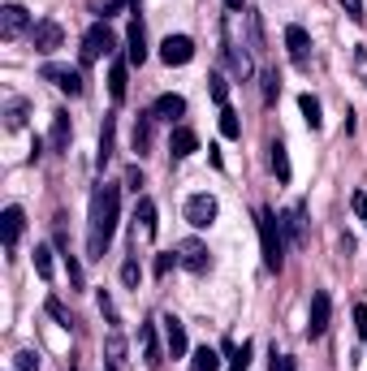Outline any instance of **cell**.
Listing matches in <instances>:
<instances>
[{"label": "cell", "mask_w": 367, "mask_h": 371, "mask_svg": "<svg viewBox=\"0 0 367 371\" xmlns=\"http://www.w3.org/2000/svg\"><path fill=\"white\" fill-rule=\"evenodd\" d=\"M31 43H35V52H57V48L65 43V31H61V22H52V17L35 22V31H31Z\"/></svg>", "instance_id": "cell-10"}, {"label": "cell", "mask_w": 367, "mask_h": 371, "mask_svg": "<svg viewBox=\"0 0 367 371\" xmlns=\"http://www.w3.org/2000/svg\"><path fill=\"white\" fill-rule=\"evenodd\" d=\"M268 152H273V173H277V182L285 186V182L294 177V168H289V152H285V143H273V147H268Z\"/></svg>", "instance_id": "cell-26"}, {"label": "cell", "mask_w": 367, "mask_h": 371, "mask_svg": "<svg viewBox=\"0 0 367 371\" xmlns=\"http://www.w3.org/2000/svg\"><path fill=\"white\" fill-rule=\"evenodd\" d=\"M22 229H27V216H22L17 203H9L5 212H0V238H5V251H13V246H17Z\"/></svg>", "instance_id": "cell-13"}, {"label": "cell", "mask_w": 367, "mask_h": 371, "mask_svg": "<svg viewBox=\"0 0 367 371\" xmlns=\"http://www.w3.org/2000/svg\"><path fill=\"white\" fill-rule=\"evenodd\" d=\"M39 78H43V82H52V87L65 91V95H82V91H87L82 69H69V65H57V61H48V65L39 69Z\"/></svg>", "instance_id": "cell-3"}, {"label": "cell", "mask_w": 367, "mask_h": 371, "mask_svg": "<svg viewBox=\"0 0 367 371\" xmlns=\"http://www.w3.org/2000/svg\"><path fill=\"white\" fill-rule=\"evenodd\" d=\"M152 117H156V121H168V126H173L178 117H186V100H182V95H160V100L152 104Z\"/></svg>", "instance_id": "cell-18"}, {"label": "cell", "mask_w": 367, "mask_h": 371, "mask_svg": "<svg viewBox=\"0 0 367 371\" xmlns=\"http://www.w3.org/2000/svg\"><path fill=\"white\" fill-rule=\"evenodd\" d=\"M225 5H229V9H242V5H247V0H225Z\"/></svg>", "instance_id": "cell-46"}, {"label": "cell", "mask_w": 367, "mask_h": 371, "mask_svg": "<svg viewBox=\"0 0 367 371\" xmlns=\"http://www.w3.org/2000/svg\"><path fill=\"white\" fill-rule=\"evenodd\" d=\"M178 259H182V268H186V272H194V277H203V272L212 268V255H208V246H203L199 238L178 242Z\"/></svg>", "instance_id": "cell-6"}, {"label": "cell", "mask_w": 367, "mask_h": 371, "mask_svg": "<svg viewBox=\"0 0 367 371\" xmlns=\"http://www.w3.org/2000/svg\"><path fill=\"white\" fill-rule=\"evenodd\" d=\"M168 152H173V160H186L199 152V134H194L190 126H173V134H168Z\"/></svg>", "instance_id": "cell-15"}, {"label": "cell", "mask_w": 367, "mask_h": 371, "mask_svg": "<svg viewBox=\"0 0 367 371\" xmlns=\"http://www.w3.org/2000/svg\"><path fill=\"white\" fill-rule=\"evenodd\" d=\"M190 371H220V354L212 345H199V350L190 354Z\"/></svg>", "instance_id": "cell-27"}, {"label": "cell", "mask_w": 367, "mask_h": 371, "mask_svg": "<svg viewBox=\"0 0 367 371\" xmlns=\"http://www.w3.org/2000/svg\"><path fill=\"white\" fill-rule=\"evenodd\" d=\"M182 212H186V220H190L194 229H208L212 220H216V212H220V203L212 199V194H190Z\"/></svg>", "instance_id": "cell-8"}, {"label": "cell", "mask_w": 367, "mask_h": 371, "mask_svg": "<svg viewBox=\"0 0 367 371\" xmlns=\"http://www.w3.org/2000/svg\"><path fill=\"white\" fill-rule=\"evenodd\" d=\"M27 117H31V104L13 95V100L5 104V126H9V130H22V126H27Z\"/></svg>", "instance_id": "cell-25"}, {"label": "cell", "mask_w": 367, "mask_h": 371, "mask_svg": "<svg viewBox=\"0 0 367 371\" xmlns=\"http://www.w3.org/2000/svg\"><path fill=\"white\" fill-rule=\"evenodd\" d=\"M126 65H130V61H113V69H108V95H113V104L126 100V87H130Z\"/></svg>", "instance_id": "cell-19"}, {"label": "cell", "mask_w": 367, "mask_h": 371, "mask_svg": "<svg viewBox=\"0 0 367 371\" xmlns=\"http://www.w3.org/2000/svg\"><path fill=\"white\" fill-rule=\"evenodd\" d=\"M160 61H164L168 69L190 65V61H194V39H190V35H168V39L160 43Z\"/></svg>", "instance_id": "cell-7"}, {"label": "cell", "mask_w": 367, "mask_h": 371, "mask_svg": "<svg viewBox=\"0 0 367 371\" xmlns=\"http://www.w3.org/2000/svg\"><path fill=\"white\" fill-rule=\"evenodd\" d=\"M121 281H126L130 289H138V281H143V268H138V259H126V263H121Z\"/></svg>", "instance_id": "cell-36"}, {"label": "cell", "mask_w": 367, "mask_h": 371, "mask_svg": "<svg viewBox=\"0 0 367 371\" xmlns=\"http://www.w3.org/2000/svg\"><path fill=\"white\" fill-rule=\"evenodd\" d=\"M69 138H73L69 112H52V152H69Z\"/></svg>", "instance_id": "cell-21"}, {"label": "cell", "mask_w": 367, "mask_h": 371, "mask_svg": "<svg viewBox=\"0 0 367 371\" xmlns=\"http://www.w3.org/2000/svg\"><path fill=\"white\" fill-rule=\"evenodd\" d=\"M35 272L43 281H52V251L48 246H35Z\"/></svg>", "instance_id": "cell-34"}, {"label": "cell", "mask_w": 367, "mask_h": 371, "mask_svg": "<svg viewBox=\"0 0 367 371\" xmlns=\"http://www.w3.org/2000/svg\"><path fill=\"white\" fill-rule=\"evenodd\" d=\"M138 220H143V233L156 238V203L152 199H138Z\"/></svg>", "instance_id": "cell-31"}, {"label": "cell", "mask_w": 367, "mask_h": 371, "mask_svg": "<svg viewBox=\"0 0 367 371\" xmlns=\"http://www.w3.org/2000/svg\"><path fill=\"white\" fill-rule=\"evenodd\" d=\"M160 324H164V350H168V358H186V324L178 315H160Z\"/></svg>", "instance_id": "cell-12"}, {"label": "cell", "mask_w": 367, "mask_h": 371, "mask_svg": "<svg viewBox=\"0 0 367 371\" xmlns=\"http://www.w3.org/2000/svg\"><path fill=\"white\" fill-rule=\"evenodd\" d=\"M341 9H346V13H350V22H359V27L367 22V13H363V0H341Z\"/></svg>", "instance_id": "cell-40"}, {"label": "cell", "mask_w": 367, "mask_h": 371, "mask_svg": "<svg viewBox=\"0 0 367 371\" xmlns=\"http://www.w3.org/2000/svg\"><path fill=\"white\" fill-rule=\"evenodd\" d=\"M354 212H359V220H363V225H367V194H363V190L354 194Z\"/></svg>", "instance_id": "cell-45"}, {"label": "cell", "mask_w": 367, "mask_h": 371, "mask_svg": "<svg viewBox=\"0 0 367 371\" xmlns=\"http://www.w3.org/2000/svg\"><path fill=\"white\" fill-rule=\"evenodd\" d=\"M138 341H143V363L147 367H160L164 354H160V345H156V324H143L138 328Z\"/></svg>", "instance_id": "cell-20"}, {"label": "cell", "mask_w": 367, "mask_h": 371, "mask_svg": "<svg viewBox=\"0 0 367 371\" xmlns=\"http://www.w3.org/2000/svg\"><path fill=\"white\" fill-rule=\"evenodd\" d=\"M126 186L138 194V186H143V168H138V164H134V168H126Z\"/></svg>", "instance_id": "cell-43"}, {"label": "cell", "mask_w": 367, "mask_h": 371, "mask_svg": "<svg viewBox=\"0 0 367 371\" xmlns=\"http://www.w3.org/2000/svg\"><path fill=\"white\" fill-rule=\"evenodd\" d=\"M152 126H156L152 112H138V117H134V152H138V156L152 147Z\"/></svg>", "instance_id": "cell-23"}, {"label": "cell", "mask_w": 367, "mask_h": 371, "mask_svg": "<svg viewBox=\"0 0 367 371\" xmlns=\"http://www.w3.org/2000/svg\"><path fill=\"white\" fill-rule=\"evenodd\" d=\"M298 108H303V121H307V130H320L324 126V108H320V100L307 91V95H298Z\"/></svg>", "instance_id": "cell-24"}, {"label": "cell", "mask_w": 367, "mask_h": 371, "mask_svg": "<svg viewBox=\"0 0 367 371\" xmlns=\"http://www.w3.org/2000/svg\"><path fill=\"white\" fill-rule=\"evenodd\" d=\"M104 354H108V371H117L121 363H126V337H121L117 328H108V337H104Z\"/></svg>", "instance_id": "cell-22"}, {"label": "cell", "mask_w": 367, "mask_h": 371, "mask_svg": "<svg viewBox=\"0 0 367 371\" xmlns=\"http://www.w3.org/2000/svg\"><path fill=\"white\" fill-rule=\"evenodd\" d=\"M117 48V39H113V31L104 27V22H95V27L82 35V65H91V61H100V57H108Z\"/></svg>", "instance_id": "cell-5"}, {"label": "cell", "mask_w": 367, "mask_h": 371, "mask_svg": "<svg viewBox=\"0 0 367 371\" xmlns=\"http://www.w3.org/2000/svg\"><path fill=\"white\" fill-rule=\"evenodd\" d=\"M251 354H255V345L242 341L238 350H233V358H229V371H247V367H251Z\"/></svg>", "instance_id": "cell-32"}, {"label": "cell", "mask_w": 367, "mask_h": 371, "mask_svg": "<svg viewBox=\"0 0 367 371\" xmlns=\"http://www.w3.org/2000/svg\"><path fill=\"white\" fill-rule=\"evenodd\" d=\"M281 229L289 233L294 246H307V208L303 203H289L285 216H281Z\"/></svg>", "instance_id": "cell-14"}, {"label": "cell", "mask_w": 367, "mask_h": 371, "mask_svg": "<svg viewBox=\"0 0 367 371\" xmlns=\"http://www.w3.org/2000/svg\"><path fill=\"white\" fill-rule=\"evenodd\" d=\"M277 95H281V78H277V69H264V104H277Z\"/></svg>", "instance_id": "cell-33"}, {"label": "cell", "mask_w": 367, "mask_h": 371, "mask_svg": "<svg viewBox=\"0 0 367 371\" xmlns=\"http://www.w3.org/2000/svg\"><path fill=\"white\" fill-rule=\"evenodd\" d=\"M220 134L225 138H242V117H238V108H220Z\"/></svg>", "instance_id": "cell-28"}, {"label": "cell", "mask_w": 367, "mask_h": 371, "mask_svg": "<svg viewBox=\"0 0 367 371\" xmlns=\"http://www.w3.org/2000/svg\"><path fill=\"white\" fill-rule=\"evenodd\" d=\"M247 27H251V48L264 52V22H259V13H247Z\"/></svg>", "instance_id": "cell-37"}, {"label": "cell", "mask_w": 367, "mask_h": 371, "mask_svg": "<svg viewBox=\"0 0 367 371\" xmlns=\"http://www.w3.org/2000/svg\"><path fill=\"white\" fill-rule=\"evenodd\" d=\"M126 61L130 65H143L147 61V35H143V22L138 17L130 22V31H126Z\"/></svg>", "instance_id": "cell-17"}, {"label": "cell", "mask_w": 367, "mask_h": 371, "mask_svg": "<svg viewBox=\"0 0 367 371\" xmlns=\"http://www.w3.org/2000/svg\"><path fill=\"white\" fill-rule=\"evenodd\" d=\"M27 31H35V22H31V13L22 5H5V9H0V39H17Z\"/></svg>", "instance_id": "cell-9"}, {"label": "cell", "mask_w": 367, "mask_h": 371, "mask_svg": "<svg viewBox=\"0 0 367 371\" xmlns=\"http://www.w3.org/2000/svg\"><path fill=\"white\" fill-rule=\"evenodd\" d=\"M285 48H289V61L298 65V69H307V61H311V35L298 27V22H289V27H285Z\"/></svg>", "instance_id": "cell-11"}, {"label": "cell", "mask_w": 367, "mask_h": 371, "mask_svg": "<svg viewBox=\"0 0 367 371\" xmlns=\"http://www.w3.org/2000/svg\"><path fill=\"white\" fill-rule=\"evenodd\" d=\"M363 82H367V78H363Z\"/></svg>", "instance_id": "cell-48"}, {"label": "cell", "mask_w": 367, "mask_h": 371, "mask_svg": "<svg viewBox=\"0 0 367 371\" xmlns=\"http://www.w3.org/2000/svg\"><path fill=\"white\" fill-rule=\"evenodd\" d=\"M113 152H117V117L113 112H104V126H100V152H95V164H108L113 160Z\"/></svg>", "instance_id": "cell-16"}, {"label": "cell", "mask_w": 367, "mask_h": 371, "mask_svg": "<svg viewBox=\"0 0 367 371\" xmlns=\"http://www.w3.org/2000/svg\"><path fill=\"white\" fill-rule=\"evenodd\" d=\"M208 95H212L220 108L229 104V82H225V73H212V78H208Z\"/></svg>", "instance_id": "cell-30"}, {"label": "cell", "mask_w": 367, "mask_h": 371, "mask_svg": "<svg viewBox=\"0 0 367 371\" xmlns=\"http://www.w3.org/2000/svg\"><path fill=\"white\" fill-rule=\"evenodd\" d=\"M117 216H121V186L100 182V190H95V199H91V233H87V255L91 259H104L108 242L117 233Z\"/></svg>", "instance_id": "cell-1"}, {"label": "cell", "mask_w": 367, "mask_h": 371, "mask_svg": "<svg viewBox=\"0 0 367 371\" xmlns=\"http://www.w3.org/2000/svg\"><path fill=\"white\" fill-rule=\"evenodd\" d=\"M354 333H359V337L367 341V307H363V303L354 307Z\"/></svg>", "instance_id": "cell-42"}, {"label": "cell", "mask_w": 367, "mask_h": 371, "mask_svg": "<svg viewBox=\"0 0 367 371\" xmlns=\"http://www.w3.org/2000/svg\"><path fill=\"white\" fill-rule=\"evenodd\" d=\"M273 371H294V358H289V354H277V350H273Z\"/></svg>", "instance_id": "cell-44"}, {"label": "cell", "mask_w": 367, "mask_h": 371, "mask_svg": "<svg viewBox=\"0 0 367 371\" xmlns=\"http://www.w3.org/2000/svg\"><path fill=\"white\" fill-rule=\"evenodd\" d=\"M65 272H69V289H87V281H82V263L73 259V251L65 255Z\"/></svg>", "instance_id": "cell-35"}, {"label": "cell", "mask_w": 367, "mask_h": 371, "mask_svg": "<svg viewBox=\"0 0 367 371\" xmlns=\"http://www.w3.org/2000/svg\"><path fill=\"white\" fill-rule=\"evenodd\" d=\"M100 311H104V319H108V324L117 328V307H113V298H108L104 289H100Z\"/></svg>", "instance_id": "cell-41"}, {"label": "cell", "mask_w": 367, "mask_h": 371, "mask_svg": "<svg viewBox=\"0 0 367 371\" xmlns=\"http://www.w3.org/2000/svg\"><path fill=\"white\" fill-rule=\"evenodd\" d=\"M182 259L173 255V251H164V255H156V277H168V272H173Z\"/></svg>", "instance_id": "cell-39"}, {"label": "cell", "mask_w": 367, "mask_h": 371, "mask_svg": "<svg viewBox=\"0 0 367 371\" xmlns=\"http://www.w3.org/2000/svg\"><path fill=\"white\" fill-rule=\"evenodd\" d=\"M43 311L52 315V319H57L61 328H73V315H69V307H65V303L57 298V293H48V303H43Z\"/></svg>", "instance_id": "cell-29"}, {"label": "cell", "mask_w": 367, "mask_h": 371, "mask_svg": "<svg viewBox=\"0 0 367 371\" xmlns=\"http://www.w3.org/2000/svg\"><path fill=\"white\" fill-rule=\"evenodd\" d=\"M13 371H39V354H35V350L13 354Z\"/></svg>", "instance_id": "cell-38"}, {"label": "cell", "mask_w": 367, "mask_h": 371, "mask_svg": "<svg viewBox=\"0 0 367 371\" xmlns=\"http://www.w3.org/2000/svg\"><path fill=\"white\" fill-rule=\"evenodd\" d=\"M329 319H333V298H329V289H315L311 293V311H307V337H324L329 333Z\"/></svg>", "instance_id": "cell-4"}, {"label": "cell", "mask_w": 367, "mask_h": 371, "mask_svg": "<svg viewBox=\"0 0 367 371\" xmlns=\"http://www.w3.org/2000/svg\"><path fill=\"white\" fill-rule=\"evenodd\" d=\"M255 225H259V246H264V268L281 272L285 268V238H281V220L273 208H255Z\"/></svg>", "instance_id": "cell-2"}, {"label": "cell", "mask_w": 367, "mask_h": 371, "mask_svg": "<svg viewBox=\"0 0 367 371\" xmlns=\"http://www.w3.org/2000/svg\"><path fill=\"white\" fill-rule=\"evenodd\" d=\"M121 5H130V9H134V13H138V0H121Z\"/></svg>", "instance_id": "cell-47"}]
</instances>
